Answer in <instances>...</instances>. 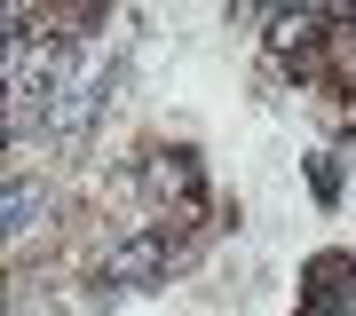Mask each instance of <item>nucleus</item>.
<instances>
[{
  "label": "nucleus",
  "instance_id": "1",
  "mask_svg": "<svg viewBox=\"0 0 356 316\" xmlns=\"http://www.w3.org/2000/svg\"><path fill=\"white\" fill-rule=\"evenodd\" d=\"M175 261H182V238L159 222V229H135V238H119L111 253H103L95 285H103V292H143V285H159Z\"/></svg>",
  "mask_w": 356,
  "mask_h": 316
},
{
  "label": "nucleus",
  "instance_id": "2",
  "mask_svg": "<svg viewBox=\"0 0 356 316\" xmlns=\"http://www.w3.org/2000/svg\"><path fill=\"white\" fill-rule=\"evenodd\" d=\"M143 182H151L159 198H175V206H198V166H191V158H151Z\"/></svg>",
  "mask_w": 356,
  "mask_h": 316
},
{
  "label": "nucleus",
  "instance_id": "3",
  "mask_svg": "<svg viewBox=\"0 0 356 316\" xmlns=\"http://www.w3.org/2000/svg\"><path fill=\"white\" fill-rule=\"evenodd\" d=\"M8 222H16V245H24L32 229H40V190H32V182H16V198H8Z\"/></svg>",
  "mask_w": 356,
  "mask_h": 316
}]
</instances>
